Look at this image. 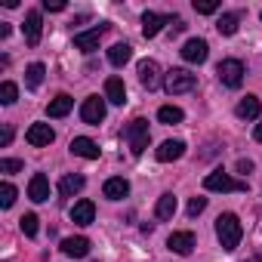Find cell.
<instances>
[{"label":"cell","mask_w":262,"mask_h":262,"mask_svg":"<svg viewBox=\"0 0 262 262\" xmlns=\"http://www.w3.org/2000/svg\"><path fill=\"white\" fill-rule=\"evenodd\" d=\"M241 234H244V228H241V219H237L234 213H222V216L216 219V237H219L222 250H228V253L237 250Z\"/></svg>","instance_id":"1"},{"label":"cell","mask_w":262,"mask_h":262,"mask_svg":"<svg viewBox=\"0 0 262 262\" xmlns=\"http://www.w3.org/2000/svg\"><path fill=\"white\" fill-rule=\"evenodd\" d=\"M123 139H126L129 151H133L136 158H139V155H145V148H148V139H151V133H148V120H142V117L129 120V123L123 126Z\"/></svg>","instance_id":"2"},{"label":"cell","mask_w":262,"mask_h":262,"mask_svg":"<svg viewBox=\"0 0 262 262\" xmlns=\"http://www.w3.org/2000/svg\"><path fill=\"white\" fill-rule=\"evenodd\" d=\"M194 86H198V77H194L188 68H173V71H167V77H164V90H167L170 96L191 93Z\"/></svg>","instance_id":"3"},{"label":"cell","mask_w":262,"mask_h":262,"mask_svg":"<svg viewBox=\"0 0 262 262\" xmlns=\"http://www.w3.org/2000/svg\"><path fill=\"white\" fill-rule=\"evenodd\" d=\"M204 188H207V191H222V194H228V191H247V182L231 179L225 170H213V173L204 176Z\"/></svg>","instance_id":"4"},{"label":"cell","mask_w":262,"mask_h":262,"mask_svg":"<svg viewBox=\"0 0 262 262\" xmlns=\"http://www.w3.org/2000/svg\"><path fill=\"white\" fill-rule=\"evenodd\" d=\"M216 74H219V80H222L228 90H237V86L244 83L247 68H244V62H241V59H222V62H219V68H216Z\"/></svg>","instance_id":"5"},{"label":"cell","mask_w":262,"mask_h":262,"mask_svg":"<svg viewBox=\"0 0 262 262\" xmlns=\"http://www.w3.org/2000/svg\"><path fill=\"white\" fill-rule=\"evenodd\" d=\"M105 114H108V108H105V99H99V96H90V99H83V105H80V120H83V123H90V126H99V123L105 120Z\"/></svg>","instance_id":"6"},{"label":"cell","mask_w":262,"mask_h":262,"mask_svg":"<svg viewBox=\"0 0 262 262\" xmlns=\"http://www.w3.org/2000/svg\"><path fill=\"white\" fill-rule=\"evenodd\" d=\"M56 133H53V126L50 123H31L28 126V133H25V142L34 145V148H43V145H53Z\"/></svg>","instance_id":"7"},{"label":"cell","mask_w":262,"mask_h":262,"mask_svg":"<svg viewBox=\"0 0 262 262\" xmlns=\"http://www.w3.org/2000/svg\"><path fill=\"white\" fill-rule=\"evenodd\" d=\"M207 56H210V47H207L204 37H191V40H185V47H182V59H185V62L201 65V62H207Z\"/></svg>","instance_id":"8"},{"label":"cell","mask_w":262,"mask_h":262,"mask_svg":"<svg viewBox=\"0 0 262 262\" xmlns=\"http://www.w3.org/2000/svg\"><path fill=\"white\" fill-rule=\"evenodd\" d=\"M139 83L145 90H158L161 86V65L155 59H142L139 62Z\"/></svg>","instance_id":"9"},{"label":"cell","mask_w":262,"mask_h":262,"mask_svg":"<svg viewBox=\"0 0 262 262\" xmlns=\"http://www.w3.org/2000/svg\"><path fill=\"white\" fill-rule=\"evenodd\" d=\"M22 31H25V43H28V47H37V43H40V34H43V19H40V13H37V10H31V13L25 16Z\"/></svg>","instance_id":"10"},{"label":"cell","mask_w":262,"mask_h":262,"mask_svg":"<svg viewBox=\"0 0 262 262\" xmlns=\"http://www.w3.org/2000/svg\"><path fill=\"white\" fill-rule=\"evenodd\" d=\"M102 34H105V25H99V28H93V31H80V34H74V47H77L80 53H93V50H99Z\"/></svg>","instance_id":"11"},{"label":"cell","mask_w":262,"mask_h":262,"mask_svg":"<svg viewBox=\"0 0 262 262\" xmlns=\"http://www.w3.org/2000/svg\"><path fill=\"white\" fill-rule=\"evenodd\" d=\"M182 155H185V142H182V139H167V142H161V148L155 151V158H158L161 164L179 161Z\"/></svg>","instance_id":"12"},{"label":"cell","mask_w":262,"mask_h":262,"mask_svg":"<svg viewBox=\"0 0 262 262\" xmlns=\"http://www.w3.org/2000/svg\"><path fill=\"white\" fill-rule=\"evenodd\" d=\"M71 155H77V158H86V161H99L102 148H99L93 139H86V136H77V139H71Z\"/></svg>","instance_id":"13"},{"label":"cell","mask_w":262,"mask_h":262,"mask_svg":"<svg viewBox=\"0 0 262 262\" xmlns=\"http://www.w3.org/2000/svg\"><path fill=\"white\" fill-rule=\"evenodd\" d=\"M28 198H31L34 204L50 201V179H47L43 173H34V176H31V182H28Z\"/></svg>","instance_id":"14"},{"label":"cell","mask_w":262,"mask_h":262,"mask_svg":"<svg viewBox=\"0 0 262 262\" xmlns=\"http://www.w3.org/2000/svg\"><path fill=\"white\" fill-rule=\"evenodd\" d=\"M167 247H170L173 253H179V256H188V253L194 250V234H191V231H173V234L167 237Z\"/></svg>","instance_id":"15"},{"label":"cell","mask_w":262,"mask_h":262,"mask_svg":"<svg viewBox=\"0 0 262 262\" xmlns=\"http://www.w3.org/2000/svg\"><path fill=\"white\" fill-rule=\"evenodd\" d=\"M102 194H105L108 201H123V198L129 194V182H126L123 176H114V179H108V182L102 185Z\"/></svg>","instance_id":"16"},{"label":"cell","mask_w":262,"mask_h":262,"mask_svg":"<svg viewBox=\"0 0 262 262\" xmlns=\"http://www.w3.org/2000/svg\"><path fill=\"white\" fill-rule=\"evenodd\" d=\"M93 219H96V204H93V201H77V204L71 207V222H77V225H93Z\"/></svg>","instance_id":"17"},{"label":"cell","mask_w":262,"mask_h":262,"mask_svg":"<svg viewBox=\"0 0 262 262\" xmlns=\"http://www.w3.org/2000/svg\"><path fill=\"white\" fill-rule=\"evenodd\" d=\"M62 253L71 256V259H83V256H90V241L86 237H65L62 241Z\"/></svg>","instance_id":"18"},{"label":"cell","mask_w":262,"mask_h":262,"mask_svg":"<svg viewBox=\"0 0 262 262\" xmlns=\"http://www.w3.org/2000/svg\"><path fill=\"white\" fill-rule=\"evenodd\" d=\"M167 22H170V19H164L161 13H151V10H148V13H142V34H145V37H158Z\"/></svg>","instance_id":"19"},{"label":"cell","mask_w":262,"mask_h":262,"mask_svg":"<svg viewBox=\"0 0 262 262\" xmlns=\"http://www.w3.org/2000/svg\"><path fill=\"white\" fill-rule=\"evenodd\" d=\"M105 99H108L111 105H123V102H126V86H123L120 77H108V80H105Z\"/></svg>","instance_id":"20"},{"label":"cell","mask_w":262,"mask_h":262,"mask_svg":"<svg viewBox=\"0 0 262 262\" xmlns=\"http://www.w3.org/2000/svg\"><path fill=\"white\" fill-rule=\"evenodd\" d=\"M259 111H262V105H259L256 96H244V99L237 102V108H234V114H237L241 120H256Z\"/></svg>","instance_id":"21"},{"label":"cell","mask_w":262,"mask_h":262,"mask_svg":"<svg viewBox=\"0 0 262 262\" xmlns=\"http://www.w3.org/2000/svg\"><path fill=\"white\" fill-rule=\"evenodd\" d=\"M83 185H86L83 176L68 173V176H62V182H59V194H62V198H74L77 191H83Z\"/></svg>","instance_id":"22"},{"label":"cell","mask_w":262,"mask_h":262,"mask_svg":"<svg viewBox=\"0 0 262 262\" xmlns=\"http://www.w3.org/2000/svg\"><path fill=\"white\" fill-rule=\"evenodd\" d=\"M176 194L173 191H167V194H161L158 198V207H155V216L161 219V222H167V219H173V213H176Z\"/></svg>","instance_id":"23"},{"label":"cell","mask_w":262,"mask_h":262,"mask_svg":"<svg viewBox=\"0 0 262 262\" xmlns=\"http://www.w3.org/2000/svg\"><path fill=\"white\" fill-rule=\"evenodd\" d=\"M71 105H74V99H71L68 93H59L56 99H50V105H47V114H50V117H65V114L71 111Z\"/></svg>","instance_id":"24"},{"label":"cell","mask_w":262,"mask_h":262,"mask_svg":"<svg viewBox=\"0 0 262 262\" xmlns=\"http://www.w3.org/2000/svg\"><path fill=\"white\" fill-rule=\"evenodd\" d=\"M129 59H133V47H129V43H114V47L108 50V62H111L114 68L126 65Z\"/></svg>","instance_id":"25"},{"label":"cell","mask_w":262,"mask_h":262,"mask_svg":"<svg viewBox=\"0 0 262 262\" xmlns=\"http://www.w3.org/2000/svg\"><path fill=\"white\" fill-rule=\"evenodd\" d=\"M237 22H241V16H237V13H222V16H219V22H216V31H219V34H225V37H231V34L237 31Z\"/></svg>","instance_id":"26"},{"label":"cell","mask_w":262,"mask_h":262,"mask_svg":"<svg viewBox=\"0 0 262 262\" xmlns=\"http://www.w3.org/2000/svg\"><path fill=\"white\" fill-rule=\"evenodd\" d=\"M43 74H47V68H43L40 62L28 65V71H25V86H28V90H37V86L43 83Z\"/></svg>","instance_id":"27"},{"label":"cell","mask_w":262,"mask_h":262,"mask_svg":"<svg viewBox=\"0 0 262 262\" xmlns=\"http://www.w3.org/2000/svg\"><path fill=\"white\" fill-rule=\"evenodd\" d=\"M182 117H185V114H182V108H176V105H164V108L158 111V120L167 123V126H170V123H182Z\"/></svg>","instance_id":"28"},{"label":"cell","mask_w":262,"mask_h":262,"mask_svg":"<svg viewBox=\"0 0 262 262\" xmlns=\"http://www.w3.org/2000/svg\"><path fill=\"white\" fill-rule=\"evenodd\" d=\"M19 99V86L13 83V80H4V83H0V102H4V105H13Z\"/></svg>","instance_id":"29"},{"label":"cell","mask_w":262,"mask_h":262,"mask_svg":"<svg viewBox=\"0 0 262 262\" xmlns=\"http://www.w3.org/2000/svg\"><path fill=\"white\" fill-rule=\"evenodd\" d=\"M13 204H16V185L13 182H4V185H0V207L10 210Z\"/></svg>","instance_id":"30"},{"label":"cell","mask_w":262,"mask_h":262,"mask_svg":"<svg viewBox=\"0 0 262 262\" xmlns=\"http://www.w3.org/2000/svg\"><path fill=\"white\" fill-rule=\"evenodd\" d=\"M22 170H25V164H22V161H16V158H4V161H0V173H7V176L22 173Z\"/></svg>","instance_id":"31"},{"label":"cell","mask_w":262,"mask_h":262,"mask_svg":"<svg viewBox=\"0 0 262 262\" xmlns=\"http://www.w3.org/2000/svg\"><path fill=\"white\" fill-rule=\"evenodd\" d=\"M37 222H40V219H37L34 213H25V216H22V231H25V237H34V234H37Z\"/></svg>","instance_id":"32"},{"label":"cell","mask_w":262,"mask_h":262,"mask_svg":"<svg viewBox=\"0 0 262 262\" xmlns=\"http://www.w3.org/2000/svg\"><path fill=\"white\" fill-rule=\"evenodd\" d=\"M204 210H207V198H191V201H188V216H191V219L201 216Z\"/></svg>","instance_id":"33"},{"label":"cell","mask_w":262,"mask_h":262,"mask_svg":"<svg viewBox=\"0 0 262 262\" xmlns=\"http://www.w3.org/2000/svg\"><path fill=\"white\" fill-rule=\"evenodd\" d=\"M194 10H198L201 16H213V13H219V4H213V0H204V4H198V0H194Z\"/></svg>","instance_id":"34"},{"label":"cell","mask_w":262,"mask_h":262,"mask_svg":"<svg viewBox=\"0 0 262 262\" xmlns=\"http://www.w3.org/2000/svg\"><path fill=\"white\" fill-rule=\"evenodd\" d=\"M43 10H50V13H62V10H65V0H43Z\"/></svg>","instance_id":"35"},{"label":"cell","mask_w":262,"mask_h":262,"mask_svg":"<svg viewBox=\"0 0 262 262\" xmlns=\"http://www.w3.org/2000/svg\"><path fill=\"white\" fill-rule=\"evenodd\" d=\"M10 142H13V126L7 123V126H4V133H0V145H4V148H7Z\"/></svg>","instance_id":"36"},{"label":"cell","mask_w":262,"mask_h":262,"mask_svg":"<svg viewBox=\"0 0 262 262\" xmlns=\"http://www.w3.org/2000/svg\"><path fill=\"white\" fill-rule=\"evenodd\" d=\"M182 28H185V22H182L179 16H170V31H173V34H179Z\"/></svg>","instance_id":"37"},{"label":"cell","mask_w":262,"mask_h":262,"mask_svg":"<svg viewBox=\"0 0 262 262\" xmlns=\"http://www.w3.org/2000/svg\"><path fill=\"white\" fill-rule=\"evenodd\" d=\"M237 170H241V173H250V170H253V161L241 158V161H237Z\"/></svg>","instance_id":"38"},{"label":"cell","mask_w":262,"mask_h":262,"mask_svg":"<svg viewBox=\"0 0 262 262\" xmlns=\"http://www.w3.org/2000/svg\"><path fill=\"white\" fill-rule=\"evenodd\" d=\"M253 139H256V142H262V123H256V129H253Z\"/></svg>","instance_id":"39"},{"label":"cell","mask_w":262,"mask_h":262,"mask_svg":"<svg viewBox=\"0 0 262 262\" xmlns=\"http://www.w3.org/2000/svg\"><path fill=\"white\" fill-rule=\"evenodd\" d=\"M259 19H262V13H259Z\"/></svg>","instance_id":"40"}]
</instances>
